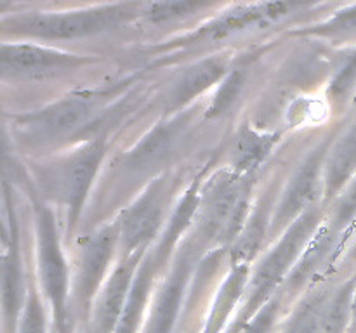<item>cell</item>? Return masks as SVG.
<instances>
[{"label":"cell","mask_w":356,"mask_h":333,"mask_svg":"<svg viewBox=\"0 0 356 333\" xmlns=\"http://www.w3.org/2000/svg\"><path fill=\"white\" fill-rule=\"evenodd\" d=\"M353 290L343 288L325 307L322 321V333H344L348 321L353 318Z\"/></svg>","instance_id":"obj_4"},{"label":"cell","mask_w":356,"mask_h":333,"mask_svg":"<svg viewBox=\"0 0 356 333\" xmlns=\"http://www.w3.org/2000/svg\"><path fill=\"white\" fill-rule=\"evenodd\" d=\"M156 212H159V208L152 201H145L141 207L132 212L127 222V238L131 241H138L152 231L156 222Z\"/></svg>","instance_id":"obj_9"},{"label":"cell","mask_w":356,"mask_h":333,"mask_svg":"<svg viewBox=\"0 0 356 333\" xmlns=\"http://www.w3.org/2000/svg\"><path fill=\"white\" fill-rule=\"evenodd\" d=\"M212 2L214 0H162L149 10V17L153 21L177 19V17L197 12L202 7L209 6Z\"/></svg>","instance_id":"obj_7"},{"label":"cell","mask_w":356,"mask_h":333,"mask_svg":"<svg viewBox=\"0 0 356 333\" xmlns=\"http://www.w3.org/2000/svg\"><path fill=\"white\" fill-rule=\"evenodd\" d=\"M89 250L90 252L87 253V262L83 266L82 291H80L83 300H89L92 297L94 288H96L101 273H103L104 266H106L104 262H106L108 253H110V238L106 234L101 236Z\"/></svg>","instance_id":"obj_5"},{"label":"cell","mask_w":356,"mask_h":333,"mask_svg":"<svg viewBox=\"0 0 356 333\" xmlns=\"http://www.w3.org/2000/svg\"><path fill=\"white\" fill-rule=\"evenodd\" d=\"M127 14L129 9L124 6L103 7V9L83 10V12L35 16L30 19L17 21L16 26L26 33L37 35V37L73 38L104 30V28L118 23Z\"/></svg>","instance_id":"obj_1"},{"label":"cell","mask_w":356,"mask_h":333,"mask_svg":"<svg viewBox=\"0 0 356 333\" xmlns=\"http://www.w3.org/2000/svg\"><path fill=\"white\" fill-rule=\"evenodd\" d=\"M184 274L179 273L170 280L165 290L159 297L155 312L152 319V332L149 333H170L179 312L181 297H183Z\"/></svg>","instance_id":"obj_3"},{"label":"cell","mask_w":356,"mask_h":333,"mask_svg":"<svg viewBox=\"0 0 356 333\" xmlns=\"http://www.w3.org/2000/svg\"><path fill=\"white\" fill-rule=\"evenodd\" d=\"M277 311H278V304L277 302H271L268 304V307H264L256 318L252 319V323L245 326L242 333H268L273 326L275 318H277Z\"/></svg>","instance_id":"obj_11"},{"label":"cell","mask_w":356,"mask_h":333,"mask_svg":"<svg viewBox=\"0 0 356 333\" xmlns=\"http://www.w3.org/2000/svg\"><path fill=\"white\" fill-rule=\"evenodd\" d=\"M356 166V134L346 137V141L337 148L330 165V186L343 182L344 177Z\"/></svg>","instance_id":"obj_8"},{"label":"cell","mask_w":356,"mask_h":333,"mask_svg":"<svg viewBox=\"0 0 356 333\" xmlns=\"http://www.w3.org/2000/svg\"><path fill=\"white\" fill-rule=\"evenodd\" d=\"M19 333H44V314H42L40 305L35 298H31L30 304H28Z\"/></svg>","instance_id":"obj_12"},{"label":"cell","mask_w":356,"mask_h":333,"mask_svg":"<svg viewBox=\"0 0 356 333\" xmlns=\"http://www.w3.org/2000/svg\"><path fill=\"white\" fill-rule=\"evenodd\" d=\"M315 180H316L315 169L306 170L305 176L299 177L298 184H296V187H294V193L291 194V198L287 200V203L284 205L285 212L298 210V207H301L305 201H308L309 198L313 196V191H315Z\"/></svg>","instance_id":"obj_10"},{"label":"cell","mask_w":356,"mask_h":333,"mask_svg":"<svg viewBox=\"0 0 356 333\" xmlns=\"http://www.w3.org/2000/svg\"><path fill=\"white\" fill-rule=\"evenodd\" d=\"M70 61L72 58L33 47V45H9L2 51L3 66L13 68L14 71H47V69L68 65Z\"/></svg>","instance_id":"obj_2"},{"label":"cell","mask_w":356,"mask_h":333,"mask_svg":"<svg viewBox=\"0 0 356 333\" xmlns=\"http://www.w3.org/2000/svg\"><path fill=\"white\" fill-rule=\"evenodd\" d=\"M353 321L356 323V293H355V297H353Z\"/></svg>","instance_id":"obj_14"},{"label":"cell","mask_w":356,"mask_h":333,"mask_svg":"<svg viewBox=\"0 0 356 333\" xmlns=\"http://www.w3.org/2000/svg\"><path fill=\"white\" fill-rule=\"evenodd\" d=\"M323 307L322 300H309L296 312L294 319L289 325L285 333H322L323 321Z\"/></svg>","instance_id":"obj_6"},{"label":"cell","mask_w":356,"mask_h":333,"mask_svg":"<svg viewBox=\"0 0 356 333\" xmlns=\"http://www.w3.org/2000/svg\"><path fill=\"white\" fill-rule=\"evenodd\" d=\"M327 30L332 33H356V7L339 14Z\"/></svg>","instance_id":"obj_13"}]
</instances>
